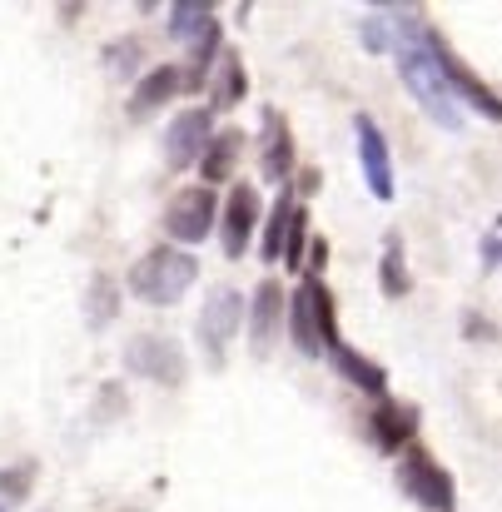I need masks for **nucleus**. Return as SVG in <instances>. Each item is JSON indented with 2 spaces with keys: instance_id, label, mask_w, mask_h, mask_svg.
I'll list each match as a JSON object with an SVG mask.
<instances>
[{
  "instance_id": "f257e3e1",
  "label": "nucleus",
  "mask_w": 502,
  "mask_h": 512,
  "mask_svg": "<svg viewBox=\"0 0 502 512\" xmlns=\"http://www.w3.org/2000/svg\"><path fill=\"white\" fill-rule=\"evenodd\" d=\"M443 40L418 25V15H393V55H398V70H403V85L408 95L443 125V130H458L463 115H458V100L443 80V60H438Z\"/></svg>"
},
{
  "instance_id": "f03ea898",
  "label": "nucleus",
  "mask_w": 502,
  "mask_h": 512,
  "mask_svg": "<svg viewBox=\"0 0 502 512\" xmlns=\"http://www.w3.org/2000/svg\"><path fill=\"white\" fill-rule=\"evenodd\" d=\"M284 319H289V334H294V343H299L309 358H319L324 348H334V343H338L334 299H329V289L319 284V274H309V279L299 284V294L289 299Z\"/></svg>"
},
{
  "instance_id": "7ed1b4c3",
  "label": "nucleus",
  "mask_w": 502,
  "mask_h": 512,
  "mask_svg": "<svg viewBox=\"0 0 502 512\" xmlns=\"http://www.w3.org/2000/svg\"><path fill=\"white\" fill-rule=\"evenodd\" d=\"M199 264L184 254V249H150L135 269H130V294L145 299V304H174L189 284H194Z\"/></svg>"
},
{
  "instance_id": "20e7f679",
  "label": "nucleus",
  "mask_w": 502,
  "mask_h": 512,
  "mask_svg": "<svg viewBox=\"0 0 502 512\" xmlns=\"http://www.w3.org/2000/svg\"><path fill=\"white\" fill-rule=\"evenodd\" d=\"M398 483L413 503H423L428 512H453V478L428 458V453H408L398 468Z\"/></svg>"
},
{
  "instance_id": "39448f33",
  "label": "nucleus",
  "mask_w": 502,
  "mask_h": 512,
  "mask_svg": "<svg viewBox=\"0 0 502 512\" xmlns=\"http://www.w3.org/2000/svg\"><path fill=\"white\" fill-rule=\"evenodd\" d=\"M214 214H219V204H214V189L194 184V189H179V194H174L165 229L174 234V239H179V244H199V239H209V229H214Z\"/></svg>"
},
{
  "instance_id": "423d86ee",
  "label": "nucleus",
  "mask_w": 502,
  "mask_h": 512,
  "mask_svg": "<svg viewBox=\"0 0 502 512\" xmlns=\"http://www.w3.org/2000/svg\"><path fill=\"white\" fill-rule=\"evenodd\" d=\"M239 324H244V299L234 289H214L209 304H204V314H199V343H204V353L214 363L224 358V348L239 334Z\"/></svg>"
},
{
  "instance_id": "0eeeda50",
  "label": "nucleus",
  "mask_w": 502,
  "mask_h": 512,
  "mask_svg": "<svg viewBox=\"0 0 502 512\" xmlns=\"http://www.w3.org/2000/svg\"><path fill=\"white\" fill-rule=\"evenodd\" d=\"M214 140V130H209V110H184V115H174L165 130V160L174 170H184V165H199V155H204V145Z\"/></svg>"
},
{
  "instance_id": "6e6552de",
  "label": "nucleus",
  "mask_w": 502,
  "mask_h": 512,
  "mask_svg": "<svg viewBox=\"0 0 502 512\" xmlns=\"http://www.w3.org/2000/svg\"><path fill=\"white\" fill-rule=\"evenodd\" d=\"M353 135H358V160H363V174H368V189H373L378 199H393V160H388L383 130H378L368 115H358V120H353Z\"/></svg>"
},
{
  "instance_id": "1a4fd4ad",
  "label": "nucleus",
  "mask_w": 502,
  "mask_h": 512,
  "mask_svg": "<svg viewBox=\"0 0 502 512\" xmlns=\"http://www.w3.org/2000/svg\"><path fill=\"white\" fill-rule=\"evenodd\" d=\"M130 368L155 378V383H184V353L174 339H160V334H145V339L130 343Z\"/></svg>"
},
{
  "instance_id": "9d476101",
  "label": "nucleus",
  "mask_w": 502,
  "mask_h": 512,
  "mask_svg": "<svg viewBox=\"0 0 502 512\" xmlns=\"http://www.w3.org/2000/svg\"><path fill=\"white\" fill-rule=\"evenodd\" d=\"M438 60H443V80H448L453 100H468L473 110H483L488 120H498V125H502V100H498V95H493V90H488V85H483V80H478V75H473V70H468V65H463V60L448 50V45L438 50Z\"/></svg>"
},
{
  "instance_id": "9b49d317",
  "label": "nucleus",
  "mask_w": 502,
  "mask_h": 512,
  "mask_svg": "<svg viewBox=\"0 0 502 512\" xmlns=\"http://www.w3.org/2000/svg\"><path fill=\"white\" fill-rule=\"evenodd\" d=\"M254 224H259V194H254L249 184H239V189L229 194V209H224V254H229V259H239V254L249 249Z\"/></svg>"
},
{
  "instance_id": "f8f14e48",
  "label": "nucleus",
  "mask_w": 502,
  "mask_h": 512,
  "mask_svg": "<svg viewBox=\"0 0 502 512\" xmlns=\"http://www.w3.org/2000/svg\"><path fill=\"white\" fill-rule=\"evenodd\" d=\"M284 309H289L284 289H279L274 279H264L259 294H254V304H249V334H254V348H269V343H274V329L284 324Z\"/></svg>"
},
{
  "instance_id": "ddd939ff",
  "label": "nucleus",
  "mask_w": 502,
  "mask_h": 512,
  "mask_svg": "<svg viewBox=\"0 0 502 512\" xmlns=\"http://www.w3.org/2000/svg\"><path fill=\"white\" fill-rule=\"evenodd\" d=\"M184 90V75L174 70V65H160V70H150L145 80H140V90L130 95V115L135 120H145V115H155L160 105H169L174 95Z\"/></svg>"
},
{
  "instance_id": "4468645a",
  "label": "nucleus",
  "mask_w": 502,
  "mask_h": 512,
  "mask_svg": "<svg viewBox=\"0 0 502 512\" xmlns=\"http://www.w3.org/2000/svg\"><path fill=\"white\" fill-rule=\"evenodd\" d=\"M239 150H244V135H239V130H219V135L204 145V155H199L204 189H214L219 179H229V174H234V165H239Z\"/></svg>"
},
{
  "instance_id": "2eb2a0df",
  "label": "nucleus",
  "mask_w": 502,
  "mask_h": 512,
  "mask_svg": "<svg viewBox=\"0 0 502 512\" xmlns=\"http://www.w3.org/2000/svg\"><path fill=\"white\" fill-rule=\"evenodd\" d=\"M264 115H269L264 120V174L269 179H289V170H294V140H289L279 110H264Z\"/></svg>"
},
{
  "instance_id": "dca6fc26",
  "label": "nucleus",
  "mask_w": 502,
  "mask_h": 512,
  "mask_svg": "<svg viewBox=\"0 0 502 512\" xmlns=\"http://www.w3.org/2000/svg\"><path fill=\"white\" fill-rule=\"evenodd\" d=\"M329 353H334L338 373H343L348 383H358V388H363V393H373V398H383V393H388V378H383V368H373L368 358H358L348 343H334Z\"/></svg>"
},
{
  "instance_id": "f3484780",
  "label": "nucleus",
  "mask_w": 502,
  "mask_h": 512,
  "mask_svg": "<svg viewBox=\"0 0 502 512\" xmlns=\"http://www.w3.org/2000/svg\"><path fill=\"white\" fill-rule=\"evenodd\" d=\"M408 433H413V413L408 408H398V403H383L378 413H373V443L378 448H403L408 443Z\"/></svg>"
},
{
  "instance_id": "a211bd4d",
  "label": "nucleus",
  "mask_w": 502,
  "mask_h": 512,
  "mask_svg": "<svg viewBox=\"0 0 502 512\" xmlns=\"http://www.w3.org/2000/svg\"><path fill=\"white\" fill-rule=\"evenodd\" d=\"M219 20H214V10L209 5H169V30L179 35V40H199L204 30H214Z\"/></svg>"
},
{
  "instance_id": "6ab92c4d",
  "label": "nucleus",
  "mask_w": 502,
  "mask_h": 512,
  "mask_svg": "<svg viewBox=\"0 0 502 512\" xmlns=\"http://www.w3.org/2000/svg\"><path fill=\"white\" fill-rule=\"evenodd\" d=\"M289 219H294V204H289V194L274 204V214H269V229H264V244H259V254H264V264H279V254H284V239H289Z\"/></svg>"
},
{
  "instance_id": "aec40b11",
  "label": "nucleus",
  "mask_w": 502,
  "mask_h": 512,
  "mask_svg": "<svg viewBox=\"0 0 502 512\" xmlns=\"http://www.w3.org/2000/svg\"><path fill=\"white\" fill-rule=\"evenodd\" d=\"M383 289H388V299L408 294V274H403V244H398V239H388V249H383Z\"/></svg>"
},
{
  "instance_id": "412c9836",
  "label": "nucleus",
  "mask_w": 502,
  "mask_h": 512,
  "mask_svg": "<svg viewBox=\"0 0 502 512\" xmlns=\"http://www.w3.org/2000/svg\"><path fill=\"white\" fill-rule=\"evenodd\" d=\"M239 90H244V75H239V60L229 55V60H224V85H219V105H234Z\"/></svg>"
},
{
  "instance_id": "4be33fe9",
  "label": "nucleus",
  "mask_w": 502,
  "mask_h": 512,
  "mask_svg": "<svg viewBox=\"0 0 502 512\" xmlns=\"http://www.w3.org/2000/svg\"><path fill=\"white\" fill-rule=\"evenodd\" d=\"M483 254H488V264H498V259H502V224H498V239H493Z\"/></svg>"
},
{
  "instance_id": "5701e85b",
  "label": "nucleus",
  "mask_w": 502,
  "mask_h": 512,
  "mask_svg": "<svg viewBox=\"0 0 502 512\" xmlns=\"http://www.w3.org/2000/svg\"><path fill=\"white\" fill-rule=\"evenodd\" d=\"M0 512H5V508H0Z\"/></svg>"
}]
</instances>
